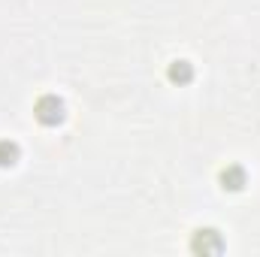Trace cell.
I'll use <instances>...</instances> for the list:
<instances>
[{
    "instance_id": "cell-1",
    "label": "cell",
    "mask_w": 260,
    "mask_h": 257,
    "mask_svg": "<svg viewBox=\"0 0 260 257\" xmlns=\"http://www.w3.org/2000/svg\"><path fill=\"white\" fill-rule=\"evenodd\" d=\"M37 115H40V121L55 124V121L61 118V103H58L55 97H43V100L37 103Z\"/></svg>"
},
{
    "instance_id": "cell-2",
    "label": "cell",
    "mask_w": 260,
    "mask_h": 257,
    "mask_svg": "<svg viewBox=\"0 0 260 257\" xmlns=\"http://www.w3.org/2000/svg\"><path fill=\"white\" fill-rule=\"evenodd\" d=\"M12 160H15V145L0 142V164H12Z\"/></svg>"
},
{
    "instance_id": "cell-3",
    "label": "cell",
    "mask_w": 260,
    "mask_h": 257,
    "mask_svg": "<svg viewBox=\"0 0 260 257\" xmlns=\"http://www.w3.org/2000/svg\"><path fill=\"white\" fill-rule=\"evenodd\" d=\"M170 76H173V79L179 82V79H188L191 73H188V67H185V61H179V67H173V73H170Z\"/></svg>"
}]
</instances>
